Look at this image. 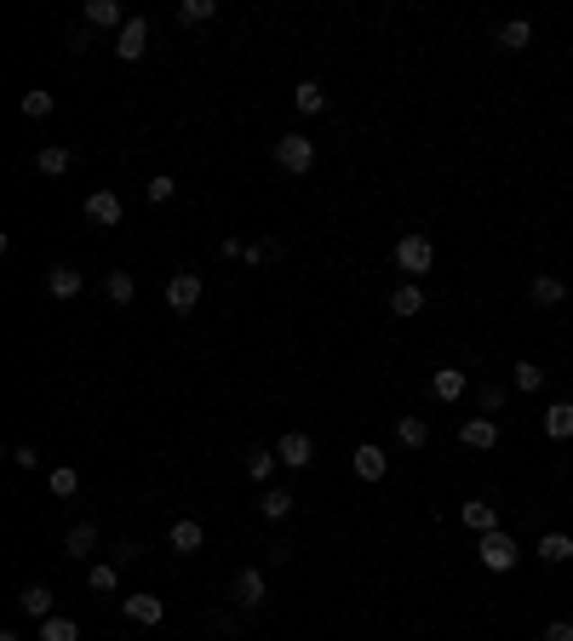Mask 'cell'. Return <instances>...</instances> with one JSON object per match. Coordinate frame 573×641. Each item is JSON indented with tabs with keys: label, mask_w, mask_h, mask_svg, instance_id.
I'll list each match as a JSON object with an SVG mask.
<instances>
[{
	"label": "cell",
	"mask_w": 573,
	"mask_h": 641,
	"mask_svg": "<svg viewBox=\"0 0 573 641\" xmlns=\"http://www.w3.org/2000/svg\"><path fill=\"white\" fill-rule=\"evenodd\" d=\"M275 464H282V458H275V447H258V452H253V458H246V476H253V481H258V487H270V476H275Z\"/></svg>",
	"instance_id": "30"
},
{
	"label": "cell",
	"mask_w": 573,
	"mask_h": 641,
	"mask_svg": "<svg viewBox=\"0 0 573 641\" xmlns=\"http://www.w3.org/2000/svg\"><path fill=\"white\" fill-rule=\"evenodd\" d=\"M539 561H551V567L573 561V539L568 533H545V539H539Z\"/></svg>",
	"instance_id": "27"
},
{
	"label": "cell",
	"mask_w": 573,
	"mask_h": 641,
	"mask_svg": "<svg viewBox=\"0 0 573 641\" xmlns=\"http://www.w3.org/2000/svg\"><path fill=\"white\" fill-rule=\"evenodd\" d=\"M166 544H173V556H195L201 544H207V527L184 515V521H173V527H166Z\"/></svg>",
	"instance_id": "9"
},
{
	"label": "cell",
	"mask_w": 573,
	"mask_h": 641,
	"mask_svg": "<svg viewBox=\"0 0 573 641\" xmlns=\"http://www.w3.org/2000/svg\"><path fill=\"white\" fill-rule=\"evenodd\" d=\"M0 641H23V636H18V630H0Z\"/></svg>",
	"instance_id": "41"
},
{
	"label": "cell",
	"mask_w": 573,
	"mask_h": 641,
	"mask_svg": "<svg viewBox=\"0 0 573 641\" xmlns=\"http://www.w3.org/2000/svg\"><path fill=\"white\" fill-rule=\"evenodd\" d=\"M115 584H121V567H115V561H103V567L86 573V590H92V596H115Z\"/></svg>",
	"instance_id": "29"
},
{
	"label": "cell",
	"mask_w": 573,
	"mask_h": 641,
	"mask_svg": "<svg viewBox=\"0 0 573 641\" xmlns=\"http://www.w3.org/2000/svg\"><path fill=\"white\" fill-rule=\"evenodd\" d=\"M459 521L470 527V533H499V504H488V498H470V504H459Z\"/></svg>",
	"instance_id": "8"
},
{
	"label": "cell",
	"mask_w": 573,
	"mask_h": 641,
	"mask_svg": "<svg viewBox=\"0 0 573 641\" xmlns=\"http://www.w3.org/2000/svg\"><path fill=\"white\" fill-rule=\"evenodd\" d=\"M144 195H149V207H166V200H173V195H178V183H173V178H166V172H155V178L144 183Z\"/></svg>",
	"instance_id": "35"
},
{
	"label": "cell",
	"mask_w": 573,
	"mask_h": 641,
	"mask_svg": "<svg viewBox=\"0 0 573 641\" xmlns=\"http://www.w3.org/2000/svg\"><path fill=\"white\" fill-rule=\"evenodd\" d=\"M275 458H282L287 470H309V458H316V441H309L304 430H287L282 441H275Z\"/></svg>",
	"instance_id": "6"
},
{
	"label": "cell",
	"mask_w": 573,
	"mask_h": 641,
	"mask_svg": "<svg viewBox=\"0 0 573 641\" xmlns=\"http://www.w3.org/2000/svg\"><path fill=\"white\" fill-rule=\"evenodd\" d=\"M46 487H52V498H75V493H81V470H69V464H58V470L46 476Z\"/></svg>",
	"instance_id": "32"
},
{
	"label": "cell",
	"mask_w": 573,
	"mask_h": 641,
	"mask_svg": "<svg viewBox=\"0 0 573 641\" xmlns=\"http://www.w3.org/2000/svg\"><path fill=\"white\" fill-rule=\"evenodd\" d=\"M459 441L470 447V452H488L493 441H499V418H470V424L459 430Z\"/></svg>",
	"instance_id": "13"
},
{
	"label": "cell",
	"mask_w": 573,
	"mask_h": 641,
	"mask_svg": "<svg viewBox=\"0 0 573 641\" xmlns=\"http://www.w3.org/2000/svg\"><path fill=\"white\" fill-rule=\"evenodd\" d=\"M476 401H482V418L505 413V389H499V384H482V389H476Z\"/></svg>",
	"instance_id": "37"
},
{
	"label": "cell",
	"mask_w": 573,
	"mask_h": 641,
	"mask_svg": "<svg viewBox=\"0 0 573 641\" xmlns=\"http://www.w3.org/2000/svg\"><path fill=\"white\" fill-rule=\"evenodd\" d=\"M476 556H482V567H488V573H510V567H516V561H522L516 539H510L505 527H499V533H488L482 544H476Z\"/></svg>",
	"instance_id": "3"
},
{
	"label": "cell",
	"mask_w": 573,
	"mask_h": 641,
	"mask_svg": "<svg viewBox=\"0 0 573 641\" xmlns=\"http://www.w3.org/2000/svg\"><path fill=\"white\" fill-rule=\"evenodd\" d=\"M493 40H499L505 52H528V46H533V23L528 18H510V23L493 29Z\"/></svg>",
	"instance_id": "14"
},
{
	"label": "cell",
	"mask_w": 573,
	"mask_h": 641,
	"mask_svg": "<svg viewBox=\"0 0 573 641\" xmlns=\"http://www.w3.org/2000/svg\"><path fill=\"white\" fill-rule=\"evenodd\" d=\"M69 161H75V155H69L64 144H46V149H35V172H40V178H64Z\"/></svg>",
	"instance_id": "19"
},
{
	"label": "cell",
	"mask_w": 573,
	"mask_h": 641,
	"mask_svg": "<svg viewBox=\"0 0 573 641\" xmlns=\"http://www.w3.org/2000/svg\"><path fill=\"white\" fill-rule=\"evenodd\" d=\"M195 304H201V275L195 270H173V275H166V309L190 316Z\"/></svg>",
	"instance_id": "4"
},
{
	"label": "cell",
	"mask_w": 573,
	"mask_h": 641,
	"mask_svg": "<svg viewBox=\"0 0 573 641\" xmlns=\"http://www.w3.org/2000/svg\"><path fill=\"white\" fill-rule=\"evenodd\" d=\"M545 435L551 441H568L573 435V401H551L545 406Z\"/></svg>",
	"instance_id": "20"
},
{
	"label": "cell",
	"mask_w": 573,
	"mask_h": 641,
	"mask_svg": "<svg viewBox=\"0 0 573 641\" xmlns=\"http://www.w3.org/2000/svg\"><path fill=\"white\" fill-rule=\"evenodd\" d=\"M396 441L419 452V447H430V424H425L419 413H401V418H396Z\"/></svg>",
	"instance_id": "18"
},
{
	"label": "cell",
	"mask_w": 573,
	"mask_h": 641,
	"mask_svg": "<svg viewBox=\"0 0 573 641\" xmlns=\"http://www.w3.org/2000/svg\"><path fill=\"white\" fill-rule=\"evenodd\" d=\"M12 464H18V470H35L40 452H35V447H12Z\"/></svg>",
	"instance_id": "39"
},
{
	"label": "cell",
	"mask_w": 573,
	"mask_h": 641,
	"mask_svg": "<svg viewBox=\"0 0 573 641\" xmlns=\"http://www.w3.org/2000/svg\"><path fill=\"white\" fill-rule=\"evenodd\" d=\"M355 476H362V481H384V470H390V458H384V447H373V441H362V447H355Z\"/></svg>",
	"instance_id": "12"
},
{
	"label": "cell",
	"mask_w": 573,
	"mask_h": 641,
	"mask_svg": "<svg viewBox=\"0 0 573 641\" xmlns=\"http://www.w3.org/2000/svg\"><path fill=\"white\" fill-rule=\"evenodd\" d=\"M264 596H270V590H264V573H258V567H241V573H236V601H241V607H264Z\"/></svg>",
	"instance_id": "15"
},
{
	"label": "cell",
	"mask_w": 573,
	"mask_h": 641,
	"mask_svg": "<svg viewBox=\"0 0 573 641\" xmlns=\"http://www.w3.org/2000/svg\"><path fill=\"white\" fill-rule=\"evenodd\" d=\"M46 292H52V298H81V270L52 263V270H46Z\"/></svg>",
	"instance_id": "16"
},
{
	"label": "cell",
	"mask_w": 573,
	"mask_h": 641,
	"mask_svg": "<svg viewBox=\"0 0 573 641\" xmlns=\"http://www.w3.org/2000/svg\"><path fill=\"white\" fill-rule=\"evenodd\" d=\"M275 166L282 172H309L316 166V144H309L304 132H282L275 138Z\"/></svg>",
	"instance_id": "2"
},
{
	"label": "cell",
	"mask_w": 573,
	"mask_h": 641,
	"mask_svg": "<svg viewBox=\"0 0 573 641\" xmlns=\"http://www.w3.org/2000/svg\"><path fill=\"white\" fill-rule=\"evenodd\" d=\"M18 613L23 619H52V590H46V584H23L18 590Z\"/></svg>",
	"instance_id": "17"
},
{
	"label": "cell",
	"mask_w": 573,
	"mask_h": 641,
	"mask_svg": "<svg viewBox=\"0 0 573 641\" xmlns=\"http://www.w3.org/2000/svg\"><path fill=\"white\" fill-rule=\"evenodd\" d=\"M35 641H81V624H75V619H64V613H52V619H40Z\"/></svg>",
	"instance_id": "23"
},
{
	"label": "cell",
	"mask_w": 573,
	"mask_h": 641,
	"mask_svg": "<svg viewBox=\"0 0 573 641\" xmlns=\"http://www.w3.org/2000/svg\"><path fill=\"white\" fill-rule=\"evenodd\" d=\"M292 504H299V498H292L287 487H264V504H258V510H264V521H287Z\"/></svg>",
	"instance_id": "26"
},
{
	"label": "cell",
	"mask_w": 573,
	"mask_h": 641,
	"mask_svg": "<svg viewBox=\"0 0 573 641\" xmlns=\"http://www.w3.org/2000/svg\"><path fill=\"white\" fill-rule=\"evenodd\" d=\"M18 109H23L29 120H46V115H52L58 103H52V92H23V103H18Z\"/></svg>",
	"instance_id": "36"
},
{
	"label": "cell",
	"mask_w": 573,
	"mask_h": 641,
	"mask_svg": "<svg viewBox=\"0 0 573 641\" xmlns=\"http://www.w3.org/2000/svg\"><path fill=\"white\" fill-rule=\"evenodd\" d=\"M92 544H98V521H75V527H69V539H64V550H69L75 561H81V556L92 550Z\"/></svg>",
	"instance_id": "28"
},
{
	"label": "cell",
	"mask_w": 573,
	"mask_h": 641,
	"mask_svg": "<svg viewBox=\"0 0 573 641\" xmlns=\"http://www.w3.org/2000/svg\"><path fill=\"white\" fill-rule=\"evenodd\" d=\"M292 109H299V115H321V109H327V92L316 81H299L292 86Z\"/></svg>",
	"instance_id": "25"
},
{
	"label": "cell",
	"mask_w": 573,
	"mask_h": 641,
	"mask_svg": "<svg viewBox=\"0 0 573 641\" xmlns=\"http://www.w3.org/2000/svg\"><path fill=\"white\" fill-rule=\"evenodd\" d=\"M430 263H436V241L430 236H401L396 241V270L401 275H430Z\"/></svg>",
	"instance_id": "1"
},
{
	"label": "cell",
	"mask_w": 573,
	"mask_h": 641,
	"mask_svg": "<svg viewBox=\"0 0 573 641\" xmlns=\"http://www.w3.org/2000/svg\"><path fill=\"white\" fill-rule=\"evenodd\" d=\"M121 613H127L132 624H144V630H155V624L166 619V601L161 596H127V601H121Z\"/></svg>",
	"instance_id": "11"
},
{
	"label": "cell",
	"mask_w": 573,
	"mask_h": 641,
	"mask_svg": "<svg viewBox=\"0 0 573 641\" xmlns=\"http://www.w3.org/2000/svg\"><path fill=\"white\" fill-rule=\"evenodd\" d=\"M121 218H127V212H121V195H110V190H92V195H86V224L115 229Z\"/></svg>",
	"instance_id": "7"
},
{
	"label": "cell",
	"mask_w": 573,
	"mask_h": 641,
	"mask_svg": "<svg viewBox=\"0 0 573 641\" xmlns=\"http://www.w3.org/2000/svg\"><path fill=\"white\" fill-rule=\"evenodd\" d=\"M510 384H516L522 396H539V389H545V367H533V361H516V372H510Z\"/></svg>",
	"instance_id": "31"
},
{
	"label": "cell",
	"mask_w": 573,
	"mask_h": 641,
	"mask_svg": "<svg viewBox=\"0 0 573 641\" xmlns=\"http://www.w3.org/2000/svg\"><path fill=\"white\" fill-rule=\"evenodd\" d=\"M103 292H110V304H132L138 298V280L127 270H115V275H103Z\"/></svg>",
	"instance_id": "33"
},
{
	"label": "cell",
	"mask_w": 573,
	"mask_h": 641,
	"mask_svg": "<svg viewBox=\"0 0 573 641\" xmlns=\"http://www.w3.org/2000/svg\"><path fill=\"white\" fill-rule=\"evenodd\" d=\"M545 641H573V624L568 619H551L545 624Z\"/></svg>",
	"instance_id": "40"
},
{
	"label": "cell",
	"mask_w": 573,
	"mask_h": 641,
	"mask_svg": "<svg viewBox=\"0 0 573 641\" xmlns=\"http://www.w3.org/2000/svg\"><path fill=\"white\" fill-rule=\"evenodd\" d=\"M464 389H470V378H464V367H436V372H430V396H436V401H447V406H453V401L464 396Z\"/></svg>",
	"instance_id": "10"
},
{
	"label": "cell",
	"mask_w": 573,
	"mask_h": 641,
	"mask_svg": "<svg viewBox=\"0 0 573 641\" xmlns=\"http://www.w3.org/2000/svg\"><path fill=\"white\" fill-rule=\"evenodd\" d=\"M149 52V18H127V29L115 35V58L121 64H138Z\"/></svg>",
	"instance_id": "5"
},
{
	"label": "cell",
	"mask_w": 573,
	"mask_h": 641,
	"mask_svg": "<svg viewBox=\"0 0 573 641\" xmlns=\"http://www.w3.org/2000/svg\"><path fill=\"white\" fill-rule=\"evenodd\" d=\"M178 18L184 23H212V18H219V0H184Z\"/></svg>",
	"instance_id": "34"
},
{
	"label": "cell",
	"mask_w": 573,
	"mask_h": 641,
	"mask_svg": "<svg viewBox=\"0 0 573 641\" xmlns=\"http://www.w3.org/2000/svg\"><path fill=\"white\" fill-rule=\"evenodd\" d=\"M270 258H282V241H253L246 246V263H270Z\"/></svg>",
	"instance_id": "38"
},
{
	"label": "cell",
	"mask_w": 573,
	"mask_h": 641,
	"mask_svg": "<svg viewBox=\"0 0 573 641\" xmlns=\"http://www.w3.org/2000/svg\"><path fill=\"white\" fill-rule=\"evenodd\" d=\"M528 298H533L539 309H556V304H562V298H568V287H562V280H556V275H533V287H528Z\"/></svg>",
	"instance_id": "21"
},
{
	"label": "cell",
	"mask_w": 573,
	"mask_h": 641,
	"mask_svg": "<svg viewBox=\"0 0 573 641\" xmlns=\"http://www.w3.org/2000/svg\"><path fill=\"white\" fill-rule=\"evenodd\" d=\"M390 309H396L401 321H413V316H419V309H425V292L413 287V280H401V287L390 292Z\"/></svg>",
	"instance_id": "24"
},
{
	"label": "cell",
	"mask_w": 573,
	"mask_h": 641,
	"mask_svg": "<svg viewBox=\"0 0 573 641\" xmlns=\"http://www.w3.org/2000/svg\"><path fill=\"white\" fill-rule=\"evenodd\" d=\"M86 23L92 29H115V23L127 29V12H121L115 0H86Z\"/></svg>",
	"instance_id": "22"
}]
</instances>
